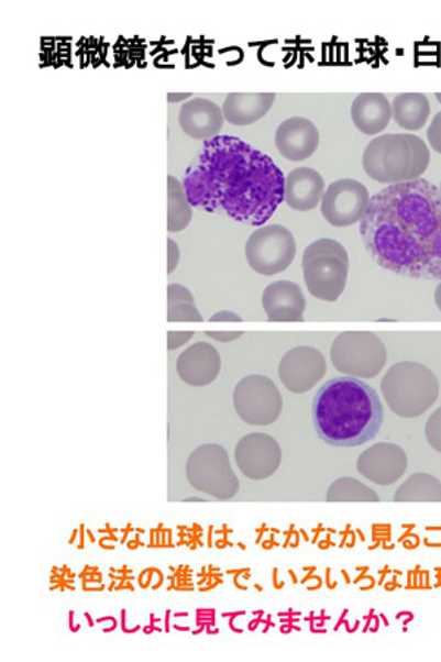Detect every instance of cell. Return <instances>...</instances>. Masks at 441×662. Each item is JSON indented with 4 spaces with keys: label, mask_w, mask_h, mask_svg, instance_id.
Listing matches in <instances>:
<instances>
[{
    "label": "cell",
    "mask_w": 441,
    "mask_h": 662,
    "mask_svg": "<svg viewBox=\"0 0 441 662\" xmlns=\"http://www.w3.org/2000/svg\"><path fill=\"white\" fill-rule=\"evenodd\" d=\"M370 200V191L361 181L342 178L324 191L321 213L333 228H351L364 218Z\"/></svg>",
    "instance_id": "8fae6325"
},
{
    "label": "cell",
    "mask_w": 441,
    "mask_h": 662,
    "mask_svg": "<svg viewBox=\"0 0 441 662\" xmlns=\"http://www.w3.org/2000/svg\"><path fill=\"white\" fill-rule=\"evenodd\" d=\"M194 209L187 198L185 185L168 176V232L178 233L189 228Z\"/></svg>",
    "instance_id": "cb8c5ba5"
},
{
    "label": "cell",
    "mask_w": 441,
    "mask_h": 662,
    "mask_svg": "<svg viewBox=\"0 0 441 662\" xmlns=\"http://www.w3.org/2000/svg\"><path fill=\"white\" fill-rule=\"evenodd\" d=\"M318 438L327 445H365L382 430L384 409L377 391L356 377L326 382L312 404Z\"/></svg>",
    "instance_id": "3957f363"
},
{
    "label": "cell",
    "mask_w": 441,
    "mask_h": 662,
    "mask_svg": "<svg viewBox=\"0 0 441 662\" xmlns=\"http://www.w3.org/2000/svg\"><path fill=\"white\" fill-rule=\"evenodd\" d=\"M327 500L329 503H378L379 496L356 478L342 477L330 486Z\"/></svg>",
    "instance_id": "d4e9b609"
},
{
    "label": "cell",
    "mask_w": 441,
    "mask_h": 662,
    "mask_svg": "<svg viewBox=\"0 0 441 662\" xmlns=\"http://www.w3.org/2000/svg\"><path fill=\"white\" fill-rule=\"evenodd\" d=\"M324 190L320 173L308 167L296 168L284 180V202L295 211H312L321 203Z\"/></svg>",
    "instance_id": "d6986e66"
},
{
    "label": "cell",
    "mask_w": 441,
    "mask_h": 662,
    "mask_svg": "<svg viewBox=\"0 0 441 662\" xmlns=\"http://www.w3.org/2000/svg\"><path fill=\"white\" fill-rule=\"evenodd\" d=\"M168 321H203L194 295L181 285L168 286Z\"/></svg>",
    "instance_id": "484cf974"
},
{
    "label": "cell",
    "mask_w": 441,
    "mask_h": 662,
    "mask_svg": "<svg viewBox=\"0 0 441 662\" xmlns=\"http://www.w3.org/2000/svg\"><path fill=\"white\" fill-rule=\"evenodd\" d=\"M395 503H441V482L427 473L414 474L397 489Z\"/></svg>",
    "instance_id": "603a6c76"
},
{
    "label": "cell",
    "mask_w": 441,
    "mask_h": 662,
    "mask_svg": "<svg viewBox=\"0 0 441 662\" xmlns=\"http://www.w3.org/2000/svg\"><path fill=\"white\" fill-rule=\"evenodd\" d=\"M357 472L378 486H390L399 481L408 468V456L395 443H377L362 452L356 463Z\"/></svg>",
    "instance_id": "5bb4252c"
},
{
    "label": "cell",
    "mask_w": 441,
    "mask_h": 662,
    "mask_svg": "<svg viewBox=\"0 0 441 662\" xmlns=\"http://www.w3.org/2000/svg\"><path fill=\"white\" fill-rule=\"evenodd\" d=\"M207 336L216 339L218 342H233L243 336V331H207Z\"/></svg>",
    "instance_id": "4dcf8cb0"
},
{
    "label": "cell",
    "mask_w": 441,
    "mask_h": 662,
    "mask_svg": "<svg viewBox=\"0 0 441 662\" xmlns=\"http://www.w3.org/2000/svg\"><path fill=\"white\" fill-rule=\"evenodd\" d=\"M190 93H169L168 102H180V100H186L190 98Z\"/></svg>",
    "instance_id": "d6a6232c"
},
{
    "label": "cell",
    "mask_w": 441,
    "mask_h": 662,
    "mask_svg": "<svg viewBox=\"0 0 441 662\" xmlns=\"http://www.w3.org/2000/svg\"><path fill=\"white\" fill-rule=\"evenodd\" d=\"M221 372L220 352L211 343L198 342L183 352L177 360V374L187 385H211Z\"/></svg>",
    "instance_id": "e0dca14e"
},
{
    "label": "cell",
    "mask_w": 441,
    "mask_h": 662,
    "mask_svg": "<svg viewBox=\"0 0 441 662\" xmlns=\"http://www.w3.org/2000/svg\"><path fill=\"white\" fill-rule=\"evenodd\" d=\"M304 278L313 298L335 302L346 289L349 254L342 243L320 239L305 250Z\"/></svg>",
    "instance_id": "8992f818"
},
{
    "label": "cell",
    "mask_w": 441,
    "mask_h": 662,
    "mask_svg": "<svg viewBox=\"0 0 441 662\" xmlns=\"http://www.w3.org/2000/svg\"><path fill=\"white\" fill-rule=\"evenodd\" d=\"M426 438L432 450L441 454V407L436 409L427 420Z\"/></svg>",
    "instance_id": "4316f807"
},
{
    "label": "cell",
    "mask_w": 441,
    "mask_h": 662,
    "mask_svg": "<svg viewBox=\"0 0 441 662\" xmlns=\"http://www.w3.org/2000/svg\"><path fill=\"white\" fill-rule=\"evenodd\" d=\"M393 119L392 103L383 93H362L352 103L355 128L366 136L384 132Z\"/></svg>",
    "instance_id": "ffe728a7"
},
{
    "label": "cell",
    "mask_w": 441,
    "mask_h": 662,
    "mask_svg": "<svg viewBox=\"0 0 441 662\" xmlns=\"http://www.w3.org/2000/svg\"><path fill=\"white\" fill-rule=\"evenodd\" d=\"M194 331H169L168 333V350L174 351L185 345L194 338Z\"/></svg>",
    "instance_id": "f1b7e54d"
},
{
    "label": "cell",
    "mask_w": 441,
    "mask_h": 662,
    "mask_svg": "<svg viewBox=\"0 0 441 662\" xmlns=\"http://www.w3.org/2000/svg\"><path fill=\"white\" fill-rule=\"evenodd\" d=\"M331 363L349 377L374 378L387 363V350L371 331H344L331 346Z\"/></svg>",
    "instance_id": "52a82bcc"
},
{
    "label": "cell",
    "mask_w": 441,
    "mask_h": 662,
    "mask_svg": "<svg viewBox=\"0 0 441 662\" xmlns=\"http://www.w3.org/2000/svg\"><path fill=\"white\" fill-rule=\"evenodd\" d=\"M186 474L194 489L212 498L229 500L238 495L239 478L231 468L229 454L217 443H207L191 452Z\"/></svg>",
    "instance_id": "ba28073f"
},
{
    "label": "cell",
    "mask_w": 441,
    "mask_h": 662,
    "mask_svg": "<svg viewBox=\"0 0 441 662\" xmlns=\"http://www.w3.org/2000/svg\"><path fill=\"white\" fill-rule=\"evenodd\" d=\"M427 137L432 150L441 154V111L434 117V120L431 121Z\"/></svg>",
    "instance_id": "83f0119b"
},
{
    "label": "cell",
    "mask_w": 441,
    "mask_h": 662,
    "mask_svg": "<svg viewBox=\"0 0 441 662\" xmlns=\"http://www.w3.org/2000/svg\"><path fill=\"white\" fill-rule=\"evenodd\" d=\"M393 119L406 132H417L427 124L431 114V104L426 95L401 93L392 102Z\"/></svg>",
    "instance_id": "7402d4cb"
},
{
    "label": "cell",
    "mask_w": 441,
    "mask_h": 662,
    "mask_svg": "<svg viewBox=\"0 0 441 662\" xmlns=\"http://www.w3.org/2000/svg\"><path fill=\"white\" fill-rule=\"evenodd\" d=\"M431 155L427 143L415 134H383L365 147V173L382 185L418 180L427 172Z\"/></svg>",
    "instance_id": "277c9868"
},
{
    "label": "cell",
    "mask_w": 441,
    "mask_h": 662,
    "mask_svg": "<svg viewBox=\"0 0 441 662\" xmlns=\"http://www.w3.org/2000/svg\"><path fill=\"white\" fill-rule=\"evenodd\" d=\"M437 100H439V102L441 103V93H437L436 95Z\"/></svg>",
    "instance_id": "e575fe53"
},
{
    "label": "cell",
    "mask_w": 441,
    "mask_h": 662,
    "mask_svg": "<svg viewBox=\"0 0 441 662\" xmlns=\"http://www.w3.org/2000/svg\"><path fill=\"white\" fill-rule=\"evenodd\" d=\"M234 459L244 476L265 481L277 473L282 464V448L269 434L251 433L239 440Z\"/></svg>",
    "instance_id": "4fadbf2b"
},
{
    "label": "cell",
    "mask_w": 441,
    "mask_h": 662,
    "mask_svg": "<svg viewBox=\"0 0 441 662\" xmlns=\"http://www.w3.org/2000/svg\"><path fill=\"white\" fill-rule=\"evenodd\" d=\"M320 145L317 125L304 117H293L283 121L275 132V146L288 161H305L316 154Z\"/></svg>",
    "instance_id": "9a60e30c"
},
{
    "label": "cell",
    "mask_w": 441,
    "mask_h": 662,
    "mask_svg": "<svg viewBox=\"0 0 441 662\" xmlns=\"http://www.w3.org/2000/svg\"><path fill=\"white\" fill-rule=\"evenodd\" d=\"M327 363L324 355L316 347H293L283 356L278 367L279 380L291 394L302 395L324 378Z\"/></svg>",
    "instance_id": "7c38bea8"
},
{
    "label": "cell",
    "mask_w": 441,
    "mask_h": 662,
    "mask_svg": "<svg viewBox=\"0 0 441 662\" xmlns=\"http://www.w3.org/2000/svg\"><path fill=\"white\" fill-rule=\"evenodd\" d=\"M375 263L414 280H441V191L432 183H400L378 191L361 220Z\"/></svg>",
    "instance_id": "6da1fadb"
},
{
    "label": "cell",
    "mask_w": 441,
    "mask_h": 662,
    "mask_svg": "<svg viewBox=\"0 0 441 662\" xmlns=\"http://www.w3.org/2000/svg\"><path fill=\"white\" fill-rule=\"evenodd\" d=\"M439 189H440V191H441V185H440Z\"/></svg>",
    "instance_id": "d590c367"
},
{
    "label": "cell",
    "mask_w": 441,
    "mask_h": 662,
    "mask_svg": "<svg viewBox=\"0 0 441 662\" xmlns=\"http://www.w3.org/2000/svg\"><path fill=\"white\" fill-rule=\"evenodd\" d=\"M274 102V93H230L222 104V112L230 124L251 125L264 119Z\"/></svg>",
    "instance_id": "44dd1931"
},
{
    "label": "cell",
    "mask_w": 441,
    "mask_h": 662,
    "mask_svg": "<svg viewBox=\"0 0 441 662\" xmlns=\"http://www.w3.org/2000/svg\"><path fill=\"white\" fill-rule=\"evenodd\" d=\"M180 263V247L173 239H168V274L172 276L176 272L177 265Z\"/></svg>",
    "instance_id": "f546056e"
},
{
    "label": "cell",
    "mask_w": 441,
    "mask_h": 662,
    "mask_svg": "<svg viewBox=\"0 0 441 662\" xmlns=\"http://www.w3.org/2000/svg\"><path fill=\"white\" fill-rule=\"evenodd\" d=\"M284 180L268 155L242 139L217 136L205 143L183 185L191 207L264 225L284 202Z\"/></svg>",
    "instance_id": "7a4b0ae2"
},
{
    "label": "cell",
    "mask_w": 441,
    "mask_h": 662,
    "mask_svg": "<svg viewBox=\"0 0 441 662\" xmlns=\"http://www.w3.org/2000/svg\"><path fill=\"white\" fill-rule=\"evenodd\" d=\"M235 412L251 426H269L283 409L282 394L269 377L253 374L242 378L234 389Z\"/></svg>",
    "instance_id": "30bf717a"
},
{
    "label": "cell",
    "mask_w": 441,
    "mask_h": 662,
    "mask_svg": "<svg viewBox=\"0 0 441 662\" xmlns=\"http://www.w3.org/2000/svg\"><path fill=\"white\" fill-rule=\"evenodd\" d=\"M295 256V236L284 225L273 224L257 229L246 243L247 263L261 276H275L286 272Z\"/></svg>",
    "instance_id": "9c48e42d"
},
{
    "label": "cell",
    "mask_w": 441,
    "mask_h": 662,
    "mask_svg": "<svg viewBox=\"0 0 441 662\" xmlns=\"http://www.w3.org/2000/svg\"><path fill=\"white\" fill-rule=\"evenodd\" d=\"M262 307L269 321H304L307 299L299 285L288 280L271 283L262 295Z\"/></svg>",
    "instance_id": "ac0fdd59"
},
{
    "label": "cell",
    "mask_w": 441,
    "mask_h": 662,
    "mask_svg": "<svg viewBox=\"0 0 441 662\" xmlns=\"http://www.w3.org/2000/svg\"><path fill=\"white\" fill-rule=\"evenodd\" d=\"M434 300H436L437 308H439L440 312H441V282H440V285L436 287Z\"/></svg>",
    "instance_id": "836d02e7"
},
{
    "label": "cell",
    "mask_w": 441,
    "mask_h": 662,
    "mask_svg": "<svg viewBox=\"0 0 441 662\" xmlns=\"http://www.w3.org/2000/svg\"><path fill=\"white\" fill-rule=\"evenodd\" d=\"M224 112L212 100L203 98L190 99L183 103L178 112V123L187 136L196 141H212L224 125Z\"/></svg>",
    "instance_id": "2e32d148"
},
{
    "label": "cell",
    "mask_w": 441,
    "mask_h": 662,
    "mask_svg": "<svg viewBox=\"0 0 441 662\" xmlns=\"http://www.w3.org/2000/svg\"><path fill=\"white\" fill-rule=\"evenodd\" d=\"M212 322H240L243 321V318L238 316V313L234 312H230V311H221V312H217L213 313V316L211 317Z\"/></svg>",
    "instance_id": "1f68e13d"
},
{
    "label": "cell",
    "mask_w": 441,
    "mask_h": 662,
    "mask_svg": "<svg viewBox=\"0 0 441 662\" xmlns=\"http://www.w3.org/2000/svg\"><path fill=\"white\" fill-rule=\"evenodd\" d=\"M384 399L396 416L417 418L436 404L439 380L426 365L401 361L388 369L382 380Z\"/></svg>",
    "instance_id": "5b68a950"
}]
</instances>
